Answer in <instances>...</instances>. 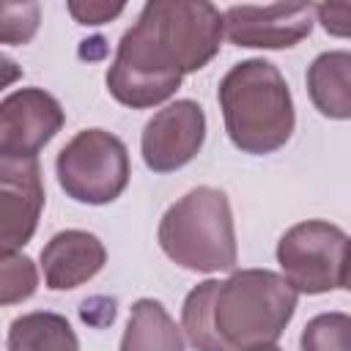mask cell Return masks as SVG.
Returning <instances> with one entry per match:
<instances>
[{
  "mask_svg": "<svg viewBox=\"0 0 351 351\" xmlns=\"http://www.w3.org/2000/svg\"><path fill=\"white\" fill-rule=\"evenodd\" d=\"M55 173L66 197L85 206H104L123 195L132 165L121 137L104 129H82L58 151Z\"/></svg>",
  "mask_w": 351,
  "mask_h": 351,
  "instance_id": "5",
  "label": "cell"
},
{
  "mask_svg": "<svg viewBox=\"0 0 351 351\" xmlns=\"http://www.w3.org/2000/svg\"><path fill=\"white\" fill-rule=\"evenodd\" d=\"M44 200L38 159L0 156V258L16 255L36 236Z\"/></svg>",
  "mask_w": 351,
  "mask_h": 351,
  "instance_id": "9",
  "label": "cell"
},
{
  "mask_svg": "<svg viewBox=\"0 0 351 351\" xmlns=\"http://www.w3.org/2000/svg\"><path fill=\"white\" fill-rule=\"evenodd\" d=\"M302 351H351V315L329 310L313 315L299 337Z\"/></svg>",
  "mask_w": 351,
  "mask_h": 351,
  "instance_id": "15",
  "label": "cell"
},
{
  "mask_svg": "<svg viewBox=\"0 0 351 351\" xmlns=\"http://www.w3.org/2000/svg\"><path fill=\"white\" fill-rule=\"evenodd\" d=\"M66 112L44 88H19L0 101V156L38 159V151L63 129Z\"/></svg>",
  "mask_w": 351,
  "mask_h": 351,
  "instance_id": "10",
  "label": "cell"
},
{
  "mask_svg": "<svg viewBox=\"0 0 351 351\" xmlns=\"http://www.w3.org/2000/svg\"><path fill=\"white\" fill-rule=\"evenodd\" d=\"M41 25V5L36 0H0V44H30Z\"/></svg>",
  "mask_w": 351,
  "mask_h": 351,
  "instance_id": "17",
  "label": "cell"
},
{
  "mask_svg": "<svg viewBox=\"0 0 351 351\" xmlns=\"http://www.w3.org/2000/svg\"><path fill=\"white\" fill-rule=\"evenodd\" d=\"M299 293L271 269H239L197 282L181 304V332L195 351H252L274 346L291 324Z\"/></svg>",
  "mask_w": 351,
  "mask_h": 351,
  "instance_id": "2",
  "label": "cell"
},
{
  "mask_svg": "<svg viewBox=\"0 0 351 351\" xmlns=\"http://www.w3.org/2000/svg\"><path fill=\"white\" fill-rule=\"evenodd\" d=\"M162 252L186 271H233L239 263L230 200L217 186H195L159 219Z\"/></svg>",
  "mask_w": 351,
  "mask_h": 351,
  "instance_id": "4",
  "label": "cell"
},
{
  "mask_svg": "<svg viewBox=\"0 0 351 351\" xmlns=\"http://www.w3.org/2000/svg\"><path fill=\"white\" fill-rule=\"evenodd\" d=\"M217 101L225 132L241 154L280 151L296 126L293 96L280 69L263 58H247L219 80Z\"/></svg>",
  "mask_w": 351,
  "mask_h": 351,
  "instance_id": "3",
  "label": "cell"
},
{
  "mask_svg": "<svg viewBox=\"0 0 351 351\" xmlns=\"http://www.w3.org/2000/svg\"><path fill=\"white\" fill-rule=\"evenodd\" d=\"M107 263V247L96 233L69 228L41 250V271L49 291H71L93 280Z\"/></svg>",
  "mask_w": 351,
  "mask_h": 351,
  "instance_id": "11",
  "label": "cell"
},
{
  "mask_svg": "<svg viewBox=\"0 0 351 351\" xmlns=\"http://www.w3.org/2000/svg\"><path fill=\"white\" fill-rule=\"evenodd\" d=\"M222 14L208 0H154L121 36L107 69L110 96L132 110L165 104L181 80L214 60Z\"/></svg>",
  "mask_w": 351,
  "mask_h": 351,
  "instance_id": "1",
  "label": "cell"
},
{
  "mask_svg": "<svg viewBox=\"0 0 351 351\" xmlns=\"http://www.w3.org/2000/svg\"><path fill=\"white\" fill-rule=\"evenodd\" d=\"M118 351H184L181 326L156 299H137L129 310V321Z\"/></svg>",
  "mask_w": 351,
  "mask_h": 351,
  "instance_id": "13",
  "label": "cell"
},
{
  "mask_svg": "<svg viewBox=\"0 0 351 351\" xmlns=\"http://www.w3.org/2000/svg\"><path fill=\"white\" fill-rule=\"evenodd\" d=\"M38 291V269L33 258L16 252L0 258V307L22 304Z\"/></svg>",
  "mask_w": 351,
  "mask_h": 351,
  "instance_id": "16",
  "label": "cell"
},
{
  "mask_svg": "<svg viewBox=\"0 0 351 351\" xmlns=\"http://www.w3.org/2000/svg\"><path fill=\"white\" fill-rule=\"evenodd\" d=\"M313 3L230 5L222 11V36L247 49H288L313 33Z\"/></svg>",
  "mask_w": 351,
  "mask_h": 351,
  "instance_id": "7",
  "label": "cell"
},
{
  "mask_svg": "<svg viewBox=\"0 0 351 351\" xmlns=\"http://www.w3.org/2000/svg\"><path fill=\"white\" fill-rule=\"evenodd\" d=\"M66 11L77 25H104L112 22L126 11L123 3H104V0H69Z\"/></svg>",
  "mask_w": 351,
  "mask_h": 351,
  "instance_id": "18",
  "label": "cell"
},
{
  "mask_svg": "<svg viewBox=\"0 0 351 351\" xmlns=\"http://www.w3.org/2000/svg\"><path fill=\"white\" fill-rule=\"evenodd\" d=\"M8 351H80V337L66 315L52 310H33L11 321Z\"/></svg>",
  "mask_w": 351,
  "mask_h": 351,
  "instance_id": "14",
  "label": "cell"
},
{
  "mask_svg": "<svg viewBox=\"0 0 351 351\" xmlns=\"http://www.w3.org/2000/svg\"><path fill=\"white\" fill-rule=\"evenodd\" d=\"M307 96L313 107L332 121L351 118V52L329 49L307 66Z\"/></svg>",
  "mask_w": 351,
  "mask_h": 351,
  "instance_id": "12",
  "label": "cell"
},
{
  "mask_svg": "<svg viewBox=\"0 0 351 351\" xmlns=\"http://www.w3.org/2000/svg\"><path fill=\"white\" fill-rule=\"evenodd\" d=\"M252 351H282V348L274 343V346H261V348H252Z\"/></svg>",
  "mask_w": 351,
  "mask_h": 351,
  "instance_id": "21",
  "label": "cell"
},
{
  "mask_svg": "<svg viewBox=\"0 0 351 351\" xmlns=\"http://www.w3.org/2000/svg\"><path fill=\"white\" fill-rule=\"evenodd\" d=\"M206 140V112L192 99H178L154 112L143 126L140 154L148 170L173 173L189 165Z\"/></svg>",
  "mask_w": 351,
  "mask_h": 351,
  "instance_id": "8",
  "label": "cell"
},
{
  "mask_svg": "<svg viewBox=\"0 0 351 351\" xmlns=\"http://www.w3.org/2000/svg\"><path fill=\"white\" fill-rule=\"evenodd\" d=\"M313 19L337 38L348 36L351 27V3H313Z\"/></svg>",
  "mask_w": 351,
  "mask_h": 351,
  "instance_id": "19",
  "label": "cell"
},
{
  "mask_svg": "<svg viewBox=\"0 0 351 351\" xmlns=\"http://www.w3.org/2000/svg\"><path fill=\"white\" fill-rule=\"evenodd\" d=\"M277 263L296 293L318 296L348 288V233L326 219L291 225L277 241Z\"/></svg>",
  "mask_w": 351,
  "mask_h": 351,
  "instance_id": "6",
  "label": "cell"
},
{
  "mask_svg": "<svg viewBox=\"0 0 351 351\" xmlns=\"http://www.w3.org/2000/svg\"><path fill=\"white\" fill-rule=\"evenodd\" d=\"M19 80H22V66L14 58H8L5 52H0V93Z\"/></svg>",
  "mask_w": 351,
  "mask_h": 351,
  "instance_id": "20",
  "label": "cell"
}]
</instances>
